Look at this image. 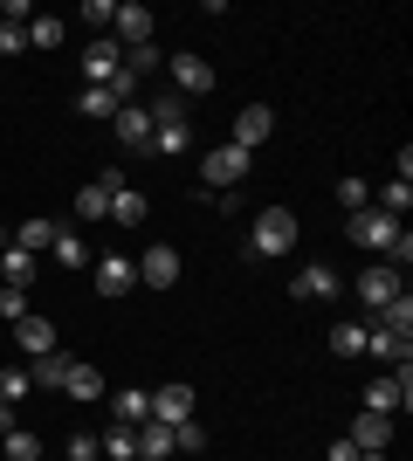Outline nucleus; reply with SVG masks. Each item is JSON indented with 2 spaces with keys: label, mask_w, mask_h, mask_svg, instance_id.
I'll list each match as a JSON object with an SVG mask.
<instances>
[{
  "label": "nucleus",
  "mask_w": 413,
  "mask_h": 461,
  "mask_svg": "<svg viewBox=\"0 0 413 461\" xmlns=\"http://www.w3.org/2000/svg\"><path fill=\"white\" fill-rule=\"evenodd\" d=\"M248 249L269 262V255H290L296 249V213L290 207H262L256 213V228H248Z\"/></svg>",
  "instance_id": "f257e3e1"
},
{
  "label": "nucleus",
  "mask_w": 413,
  "mask_h": 461,
  "mask_svg": "<svg viewBox=\"0 0 413 461\" xmlns=\"http://www.w3.org/2000/svg\"><path fill=\"white\" fill-rule=\"evenodd\" d=\"M248 166H256V152H241V145H214V152L200 158V179H207V186H241Z\"/></svg>",
  "instance_id": "f03ea898"
},
{
  "label": "nucleus",
  "mask_w": 413,
  "mask_h": 461,
  "mask_svg": "<svg viewBox=\"0 0 413 461\" xmlns=\"http://www.w3.org/2000/svg\"><path fill=\"white\" fill-rule=\"evenodd\" d=\"M76 62H83V77H90V83L103 90V83H118V69H124V49H118V35H90Z\"/></svg>",
  "instance_id": "7ed1b4c3"
},
{
  "label": "nucleus",
  "mask_w": 413,
  "mask_h": 461,
  "mask_svg": "<svg viewBox=\"0 0 413 461\" xmlns=\"http://www.w3.org/2000/svg\"><path fill=\"white\" fill-rule=\"evenodd\" d=\"M345 234H352L358 249H379V255H386L400 241V221H386L379 207H365V213H345Z\"/></svg>",
  "instance_id": "20e7f679"
},
{
  "label": "nucleus",
  "mask_w": 413,
  "mask_h": 461,
  "mask_svg": "<svg viewBox=\"0 0 413 461\" xmlns=\"http://www.w3.org/2000/svg\"><path fill=\"white\" fill-rule=\"evenodd\" d=\"M290 296H296V303H331V296H345V283H337L331 262H303L296 283H290Z\"/></svg>",
  "instance_id": "39448f33"
},
{
  "label": "nucleus",
  "mask_w": 413,
  "mask_h": 461,
  "mask_svg": "<svg viewBox=\"0 0 413 461\" xmlns=\"http://www.w3.org/2000/svg\"><path fill=\"white\" fill-rule=\"evenodd\" d=\"M166 77H173V96H207L214 90V62L207 56H166Z\"/></svg>",
  "instance_id": "423d86ee"
},
{
  "label": "nucleus",
  "mask_w": 413,
  "mask_h": 461,
  "mask_svg": "<svg viewBox=\"0 0 413 461\" xmlns=\"http://www.w3.org/2000/svg\"><path fill=\"white\" fill-rule=\"evenodd\" d=\"M358 296H365V310H373V317H379V310H386V303H393V296H407V289H400V269H393V262H373V269H365V276H358Z\"/></svg>",
  "instance_id": "0eeeda50"
},
{
  "label": "nucleus",
  "mask_w": 413,
  "mask_h": 461,
  "mask_svg": "<svg viewBox=\"0 0 413 461\" xmlns=\"http://www.w3.org/2000/svg\"><path fill=\"white\" fill-rule=\"evenodd\" d=\"M103 186H111V221H118V228H138V221L152 213V207H145V193H138L124 173H103Z\"/></svg>",
  "instance_id": "6e6552de"
},
{
  "label": "nucleus",
  "mask_w": 413,
  "mask_h": 461,
  "mask_svg": "<svg viewBox=\"0 0 413 461\" xmlns=\"http://www.w3.org/2000/svg\"><path fill=\"white\" fill-rule=\"evenodd\" d=\"M111 138H118L124 152H152V117H145V104H124V111L111 117Z\"/></svg>",
  "instance_id": "1a4fd4ad"
},
{
  "label": "nucleus",
  "mask_w": 413,
  "mask_h": 461,
  "mask_svg": "<svg viewBox=\"0 0 413 461\" xmlns=\"http://www.w3.org/2000/svg\"><path fill=\"white\" fill-rule=\"evenodd\" d=\"M193 406H200L193 385L173 379V385H158V393H152V420H158V427H179V420H193Z\"/></svg>",
  "instance_id": "9d476101"
},
{
  "label": "nucleus",
  "mask_w": 413,
  "mask_h": 461,
  "mask_svg": "<svg viewBox=\"0 0 413 461\" xmlns=\"http://www.w3.org/2000/svg\"><path fill=\"white\" fill-rule=\"evenodd\" d=\"M111 28H118V49H138V41H152V7L145 0H118Z\"/></svg>",
  "instance_id": "9b49d317"
},
{
  "label": "nucleus",
  "mask_w": 413,
  "mask_h": 461,
  "mask_svg": "<svg viewBox=\"0 0 413 461\" xmlns=\"http://www.w3.org/2000/svg\"><path fill=\"white\" fill-rule=\"evenodd\" d=\"M138 283H145V289H173L179 283V249H166V241L145 249V255H138Z\"/></svg>",
  "instance_id": "f8f14e48"
},
{
  "label": "nucleus",
  "mask_w": 413,
  "mask_h": 461,
  "mask_svg": "<svg viewBox=\"0 0 413 461\" xmlns=\"http://www.w3.org/2000/svg\"><path fill=\"white\" fill-rule=\"evenodd\" d=\"M90 276H97V296H124V289H138V262H124V255H97Z\"/></svg>",
  "instance_id": "ddd939ff"
},
{
  "label": "nucleus",
  "mask_w": 413,
  "mask_h": 461,
  "mask_svg": "<svg viewBox=\"0 0 413 461\" xmlns=\"http://www.w3.org/2000/svg\"><path fill=\"white\" fill-rule=\"evenodd\" d=\"M345 441H352L358 455H386V447H393V420H386V413H358Z\"/></svg>",
  "instance_id": "4468645a"
},
{
  "label": "nucleus",
  "mask_w": 413,
  "mask_h": 461,
  "mask_svg": "<svg viewBox=\"0 0 413 461\" xmlns=\"http://www.w3.org/2000/svg\"><path fill=\"white\" fill-rule=\"evenodd\" d=\"M269 131H275V111H269V104H248V111L235 117V138H228V145L256 152V145H269Z\"/></svg>",
  "instance_id": "2eb2a0df"
},
{
  "label": "nucleus",
  "mask_w": 413,
  "mask_h": 461,
  "mask_svg": "<svg viewBox=\"0 0 413 461\" xmlns=\"http://www.w3.org/2000/svg\"><path fill=\"white\" fill-rule=\"evenodd\" d=\"M14 351H21V358H41V351H56V324L28 310V317L14 324Z\"/></svg>",
  "instance_id": "dca6fc26"
},
{
  "label": "nucleus",
  "mask_w": 413,
  "mask_h": 461,
  "mask_svg": "<svg viewBox=\"0 0 413 461\" xmlns=\"http://www.w3.org/2000/svg\"><path fill=\"white\" fill-rule=\"evenodd\" d=\"M35 262H41V255H28V249L7 241V255H0V289H28V283H35Z\"/></svg>",
  "instance_id": "f3484780"
},
{
  "label": "nucleus",
  "mask_w": 413,
  "mask_h": 461,
  "mask_svg": "<svg viewBox=\"0 0 413 461\" xmlns=\"http://www.w3.org/2000/svg\"><path fill=\"white\" fill-rule=\"evenodd\" d=\"M111 420H118V427H145V420H152V393H131V385L111 393Z\"/></svg>",
  "instance_id": "a211bd4d"
},
{
  "label": "nucleus",
  "mask_w": 413,
  "mask_h": 461,
  "mask_svg": "<svg viewBox=\"0 0 413 461\" xmlns=\"http://www.w3.org/2000/svg\"><path fill=\"white\" fill-rule=\"evenodd\" d=\"M49 255H56L62 269H90V241H83L69 221H56V249H49Z\"/></svg>",
  "instance_id": "6ab92c4d"
},
{
  "label": "nucleus",
  "mask_w": 413,
  "mask_h": 461,
  "mask_svg": "<svg viewBox=\"0 0 413 461\" xmlns=\"http://www.w3.org/2000/svg\"><path fill=\"white\" fill-rule=\"evenodd\" d=\"M62 393L69 400H103V372L83 366V358H69V372H62Z\"/></svg>",
  "instance_id": "aec40b11"
},
{
  "label": "nucleus",
  "mask_w": 413,
  "mask_h": 461,
  "mask_svg": "<svg viewBox=\"0 0 413 461\" xmlns=\"http://www.w3.org/2000/svg\"><path fill=\"white\" fill-rule=\"evenodd\" d=\"M14 249H28V255H49V249H56V221H49V213L21 221V228H14Z\"/></svg>",
  "instance_id": "412c9836"
},
{
  "label": "nucleus",
  "mask_w": 413,
  "mask_h": 461,
  "mask_svg": "<svg viewBox=\"0 0 413 461\" xmlns=\"http://www.w3.org/2000/svg\"><path fill=\"white\" fill-rule=\"evenodd\" d=\"M365 358H379V366H400V358H413V345L407 338H393V330H365Z\"/></svg>",
  "instance_id": "4be33fe9"
},
{
  "label": "nucleus",
  "mask_w": 413,
  "mask_h": 461,
  "mask_svg": "<svg viewBox=\"0 0 413 461\" xmlns=\"http://www.w3.org/2000/svg\"><path fill=\"white\" fill-rule=\"evenodd\" d=\"M138 461H173V427H158V420L138 427Z\"/></svg>",
  "instance_id": "5701e85b"
},
{
  "label": "nucleus",
  "mask_w": 413,
  "mask_h": 461,
  "mask_svg": "<svg viewBox=\"0 0 413 461\" xmlns=\"http://www.w3.org/2000/svg\"><path fill=\"white\" fill-rule=\"evenodd\" d=\"M76 221H111V186H103V179L76 186Z\"/></svg>",
  "instance_id": "b1692460"
},
{
  "label": "nucleus",
  "mask_w": 413,
  "mask_h": 461,
  "mask_svg": "<svg viewBox=\"0 0 413 461\" xmlns=\"http://www.w3.org/2000/svg\"><path fill=\"white\" fill-rule=\"evenodd\" d=\"M373 324H379V330H393V338H407V345H413V296H393V303L379 310Z\"/></svg>",
  "instance_id": "393cba45"
},
{
  "label": "nucleus",
  "mask_w": 413,
  "mask_h": 461,
  "mask_svg": "<svg viewBox=\"0 0 413 461\" xmlns=\"http://www.w3.org/2000/svg\"><path fill=\"white\" fill-rule=\"evenodd\" d=\"M76 111H83V117H97V124H111V117L124 111V104H118V96H111V90H97V83H83V96H76Z\"/></svg>",
  "instance_id": "a878e982"
},
{
  "label": "nucleus",
  "mask_w": 413,
  "mask_h": 461,
  "mask_svg": "<svg viewBox=\"0 0 413 461\" xmlns=\"http://www.w3.org/2000/svg\"><path fill=\"white\" fill-rule=\"evenodd\" d=\"M62 372H69V358H62V351H41V358H28V385H56V393H62Z\"/></svg>",
  "instance_id": "bb28decb"
},
{
  "label": "nucleus",
  "mask_w": 413,
  "mask_h": 461,
  "mask_svg": "<svg viewBox=\"0 0 413 461\" xmlns=\"http://www.w3.org/2000/svg\"><path fill=\"white\" fill-rule=\"evenodd\" d=\"M97 455L103 461H138V427H111V434L97 441Z\"/></svg>",
  "instance_id": "cd10ccee"
},
{
  "label": "nucleus",
  "mask_w": 413,
  "mask_h": 461,
  "mask_svg": "<svg viewBox=\"0 0 413 461\" xmlns=\"http://www.w3.org/2000/svg\"><path fill=\"white\" fill-rule=\"evenodd\" d=\"M0 461H41V441L28 427H7V441H0Z\"/></svg>",
  "instance_id": "c85d7f7f"
},
{
  "label": "nucleus",
  "mask_w": 413,
  "mask_h": 461,
  "mask_svg": "<svg viewBox=\"0 0 413 461\" xmlns=\"http://www.w3.org/2000/svg\"><path fill=\"white\" fill-rule=\"evenodd\" d=\"M186 145H193V124H158L152 131V152H166V158H179Z\"/></svg>",
  "instance_id": "c756f323"
},
{
  "label": "nucleus",
  "mask_w": 413,
  "mask_h": 461,
  "mask_svg": "<svg viewBox=\"0 0 413 461\" xmlns=\"http://www.w3.org/2000/svg\"><path fill=\"white\" fill-rule=\"evenodd\" d=\"M365 413H386V420H393V413H400V393H393V372H386V379H373V385H365Z\"/></svg>",
  "instance_id": "7c9ffc66"
},
{
  "label": "nucleus",
  "mask_w": 413,
  "mask_h": 461,
  "mask_svg": "<svg viewBox=\"0 0 413 461\" xmlns=\"http://www.w3.org/2000/svg\"><path fill=\"white\" fill-rule=\"evenodd\" d=\"M62 35H69V28H62L56 14H35V21H28V49H62Z\"/></svg>",
  "instance_id": "2f4dec72"
},
{
  "label": "nucleus",
  "mask_w": 413,
  "mask_h": 461,
  "mask_svg": "<svg viewBox=\"0 0 413 461\" xmlns=\"http://www.w3.org/2000/svg\"><path fill=\"white\" fill-rule=\"evenodd\" d=\"M373 207L386 213V221H400V213L413 207V186H407V179H393V186H379V200H373Z\"/></svg>",
  "instance_id": "473e14b6"
},
{
  "label": "nucleus",
  "mask_w": 413,
  "mask_h": 461,
  "mask_svg": "<svg viewBox=\"0 0 413 461\" xmlns=\"http://www.w3.org/2000/svg\"><path fill=\"white\" fill-rule=\"evenodd\" d=\"M124 69H131V77H152V69H166L158 41H138V49H124Z\"/></svg>",
  "instance_id": "72a5a7b5"
},
{
  "label": "nucleus",
  "mask_w": 413,
  "mask_h": 461,
  "mask_svg": "<svg viewBox=\"0 0 413 461\" xmlns=\"http://www.w3.org/2000/svg\"><path fill=\"white\" fill-rule=\"evenodd\" d=\"M331 351H337V358H365V324H337L331 330Z\"/></svg>",
  "instance_id": "f704fd0d"
},
{
  "label": "nucleus",
  "mask_w": 413,
  "mask_h": 461,
  "mask_svg": "<svg viewBox=\"0 0 413 461\" xmlns=\"http://www.w3.org/2000/svg\"><path fill=\"white\" fill-rule=\"evenodd\" d=\"M337 207H345V213H365V207H373V186H365V179H337Z\"/></svg>",
  "instance_id": "c9c22d12"
},
{
  "label": "nucleus",
  "mask_w": 413,
  "mask_h": 461,
  "mask_svg": "<svg viewBox=\"0 0 413 461\" xmlns=\"http://www.w3.org/2000/svg\"><path fill=\"white\" fill-rule=\"evenodd\" d=\"M200 447H207V427H200V420H179L173 427V455H200Z\"/></svg>",
  "instance_id": "e433bc0d"
},
{
  "label": "nucleus",
  "mask_w": 413,
  "mask_h": 461,
  "mask_svg": "<svg viewBox=\"0 0 413 461\" xmlns=\"http://www.w3.org/2000/svg\"><path fill=\"white\" fill-rule=\"evenodd\" d=\"M111 14H118V0H83V21H90L97 35H111Z\"/></svg>",
  "instance_id": "4c0bfd02"
},
{
  "label": "nucleus",
  "mask_w": 413,
  "mask_h": 461,
  "mask_svg": "<svg viewBox=\"0 0 413 461\" xmlns=\"http://www.w3.org/2000/svg\"><path fill=\"white\" fill-rule=\"evenodd\" d=\"M0 317H7V330L28 317V289H0Z\"/></svg>",
  "instance_id": "58836bf2"
},
{
  "label": "nucleus",
  "mask_w": 413,
  "mask_h": 461,
  "mask_svg": "<svg viewBox=\"0 0 413 461\" xmlns=\"http://www.w3.org/2000/svg\"><path fill=\"white\" fill-rule=\"evenodd\" d=\"M28 393V366H0V400H21Z\"/></svg>",
  "instance_id": "ea45409f"
},
{
  "label": "nucleus",
  "mask_w": 413,
  "mask_h": 461,
  "mask_svg": "<svg viewBox=\"0 0 413 461\" xmlns=\"http://www.w3.org/2000/svg\"><path fill=\"white\" fill-rule=\"evenodd\" d=\"M28 49V28L21 21H0V56H21Z\"/></svg>",
  "instance_id": "a19ab883"
},
{
  "label": "nucleus",
  "mask_w": 413,
  "mask_h": 461,
  "mask_svg": "<svg viewBox=\"0 0 413 461\" xmlns=\"http://www.w3.org/2000/svg\"><path fill=\"white\" fill-rule=\"evenodd\" d=\"M386 255H393V269H407V262H413V234L400 228V241H393V249H386Z\"/></svg>",
  "instance_id": "79ce46f5"
},
{
  "label": "nucleus",
  "mask_w": 413,
  "mask_h": 461,
  "mask_svg": "<svg viewBox=\"0 0 413 461\" xmlns=\"http://www.w3.org/2000/svg\"><path fill=\"white\" fill-rule=\"evenodd\" d=\"M69 461H103V455H97V441H90V434H76V441H69Z\"/></svg>",
  "instance_id": "37998d69"
},
{
  "label": "nucleus",
  "mask_w": 413,
  "mask_h": 461,
  "mask_svg": "<svg viewBox=\"0 0 413 461\" xmlns=\"http://www.w3.org/2000/svg\"><path fill=\"white\" fill-rule=\"evenodd\" d=\"M324 461H358V447L345 441V434H337V441H331V455H324Z\"/></svg>",
  "instance_id": "c03bdc74"
},
{
  "label": "nucleus",
  "mask_w": 413,
  "mask_h": 461,
  "mask_svg": "<svg viewBox=\"0 0 413 461\" xmlns=\"http://www.w3.org/2000/svg\"><path fill=\"white\" fill-rule=\"evenodd\" d=\"M7 427H14V400H0V434H7Z\"/></svg>",
  "instance_id": "a18cd8bd"
},
{
  "label": "nucleus",
  "mask_w": 413,
  "mask_h": 461,
  "mask_svg": "<svg viewBox=\"0 0 413 461\" xmlns=\"http://www.w3.org/2000/svg\"><path fill=\"white\" fill-rule=\"evenodd\" d=\"M7 241H14V234H7V228H0V255H7Z\"/></svg>",
  "instance_id": "49530a36"
},
{
  "label": "nucleus",
  "mask_w": 413,
  "mask_h": 461,
  "mask_svg": "<svg viewBox=\"0 0 413 461\" xmlns=\"http://www.w3.org/2000/svg\"><path fill=\"white\" fill-rule=\"evenodd\" d=\"M0 441H7V434H0Z\"/></svg>",
  "instance_id": "de8ad7c7"
}]
</instances>
